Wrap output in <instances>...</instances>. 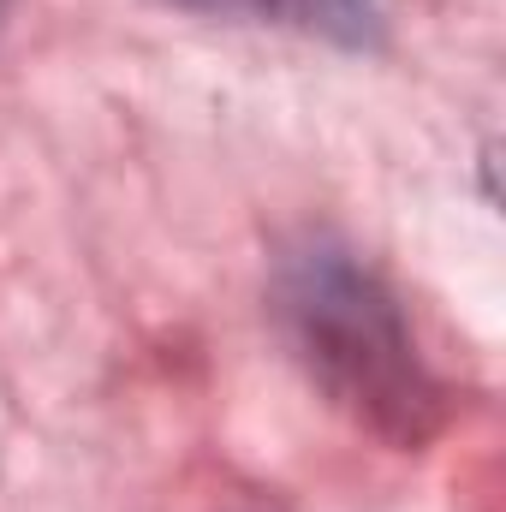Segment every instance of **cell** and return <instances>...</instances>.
Here are the masks:
<instances>
[{
    "label": "cell",
    "instance_id": "cell-3",
    "mask_svg": "<svg viewBox=\"0 0 506 512\" xmlns=\"http://www.w3.org/2000/svg\"><path fill=\"white\" fill-rule=\"evenodd\" d=\"M179 6H197V12H239V6H251V0H179Z\"/></svg>",
    "mask_w": 506,
    "mask_h": 512
},
{
    "label": "cell",
    "instance_id": "cell-4",
    "mask_svg": "<svg viewBox=\"0 0 506 512\" xmlns=\"http://www.w3.org/2000/svg\"><path fill=\"white\" fill-rule=\"evenodd\" d=\"M0 18H6V0H0Z\"/></svg>",
    "mask_w": 506,
    "mask_h": 512
},
{
    "label": "cell",
    "instance_id": "cell-2",
    "mask_svg": "<svg viewBox=\"0 0 506 512\" xmlns=\"http://www.w3.org/2000/svg\"><path fill=\"white\" fill-rule=\"evenodd\" d=\"M251 6H268L274 18L304 24V30H316L328 42H346V48L376 42V30H381L376 0H251Z\"/></svg>",
    "mask_w": 506,
    "mask_h": 512
},
{
    "label": "cell",
    "instance_id": "cell-1",
    "mask_svg": "<svg viewBox=\"0 0 506 512\" xmlns=\"http://www.w3.org/2000/svg\"><path fill=\"white\" fill-rule=\"evenodd\" d=\"M280 322L328 399L346 405L364 429L393 447H417L435 435L441 387L423 370L393 292L370 268L334 245L292 256L280 274Z\"/></svg>",
    "mask_w": 506,
    "mask_h": 512
}]
</instances>
